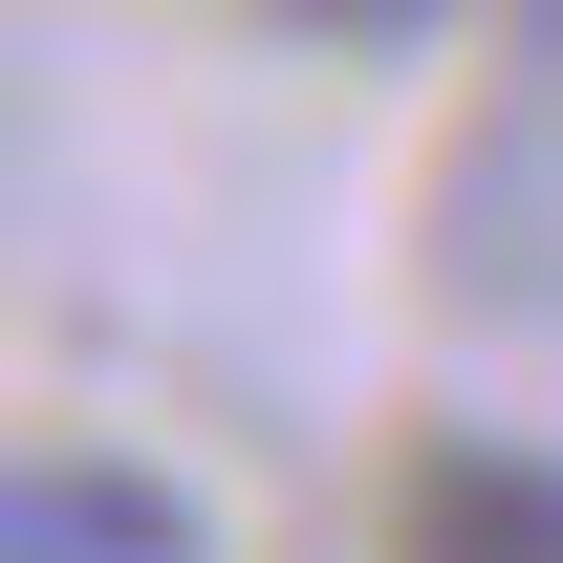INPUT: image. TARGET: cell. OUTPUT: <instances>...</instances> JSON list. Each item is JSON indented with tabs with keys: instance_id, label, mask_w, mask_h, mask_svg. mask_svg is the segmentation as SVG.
Masks as SVG:
<instances>
[{
	"instance_id": "cell-4",
	"label": "cell",
	"mask_w": 563,
	"mask_h": 563,
	"mask_svg": "<svg viewBox=\"0 0 563 563\" xmlns=\"http://www.w3.org/2000/svg\"><path fill=\"white\" fill-rule=\"evenodd\" d=\"M520 22H542V66H563V0H520Z\"/></svg>"
},
{
	"instance_id": "cell-1",
	"label": "cell",
	"mask_w": 563,
	"mask_h": 563,
	"mask_svg": "<svg viewBox=\"0 0 563 563\" xmlns=\"http://www.w3.org/2000/svg\"><path fill=\"white\" fill-rule=\"evenodd\" d=\"M390 563H563V455L542 433H412L390 455Z\"/></svg>"
},
{
	"instance_id": "cell-3",
	"label": "cell",
	"mask_w": 563,
	"mask_h": 563,
	"mask_svg": "<svg viewBox=\"0 0 563 563\" xmlns=\"http://www.w3.org/2000/svg\"><path fill=\"white\" fill-rule=\"evenodd\" d=\"M282 22H303V44H433L455 0H282Z\"/></svg>"
},
{
	"instance_id": "cell-2",
	"label": "cell",
	"mask_w": 563,
	"mask_h": 563,
	"mask_svg": "<svg viewBox=\"0 0 563 563\" xmlns=\"http://www.w3.org/2000/svg\"><path fill=\"white\" fill-rule=\"evenodd\" d=\"M0 563H217V542L152 455H22L0 477Z\"/></svg>"
}]
</instances>
